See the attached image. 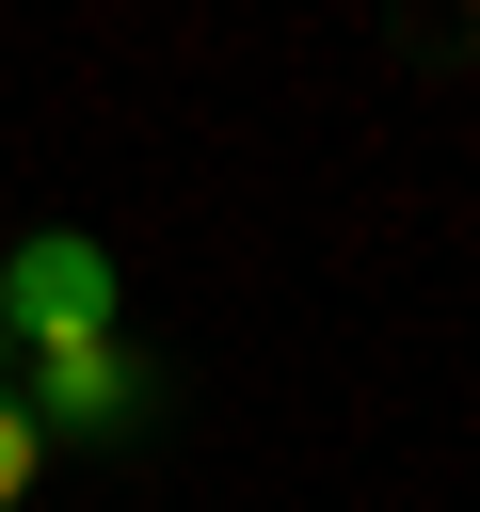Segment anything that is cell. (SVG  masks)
Returning a JSON list of instances; mask_svg holds the SVG:
<instances>
[{"label": "cell", "mask_w": 480, "mask_h": 512, "mask_svg": "<svg viewBox=\"0 0 480 512\" xmlns=\"http://www.w3.org/2000/svg\"><path fill=\"white\" fill-rule=\"evenodd\" d=\"M0 336H16V352H32V336H112V256H96L80 224L16 240V256H0Z\"/></svg>", "instance_id": "6da1fadb"}, {"label": "cell", "mask_w": 480, "mask_h": 512, "mask_svg": "<svg viewBox=\"0 0 480 512\" xmlns=\"http://www.w3.org/2000/svg\"><path fill=\"white\" fill-rule=\"evenodd\" d=\"M32 464H48V416H32V400H16V384H0V512H16V496H32Z\"/></svg>", "instance_id": "3957f363"}, {"label": "cell", "mask_w": 480, "mask_h": 512, "mask_svg": "<svg viewBox=\"0 0 480 512\" xmlns=\"http://www.w3.org/2000/svg\"><path fill=\"white\" fill-rule=\"evenodd\" d=\"M48 432H144V352H112V336H32V384H16Z\"/></svg>", "instance_id": "7a4b0ae2"}, {"label": "cell", "mask_w": 480, "mask_h": 512, "mask_svg": "<svg viewBox=\"0 0 480 512\" xmlns=\"http://www.w3.org/2000/svg\"><path fill=\"white\" fill-rule=\"evenodd\" d=\"M0 352H16V336H0Z\"/></svg>", "instance_id": "277c9868"}]
</instances>
